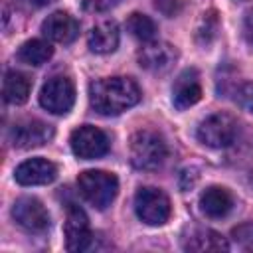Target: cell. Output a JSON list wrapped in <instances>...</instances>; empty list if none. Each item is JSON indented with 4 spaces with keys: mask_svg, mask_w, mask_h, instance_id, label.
Returning <instances> with one entry per match:
<instances>
[{
    "mask_svg": "<svg viewBox=\"0 0 253 253\" xmlns=\"http://www.w3.org/2000/svg\"><path fill=\"white\" fill-rule=\"evenodd\" d=\"M140 101V89L130 77H105L89 85L91 107L105 117L121 115Z\"/></svg>",
    "mask_w": 253,
    "mask_h": 253,
    "instance_id": "cell-1",
    "label": "cell"
},
{
    "mask_svg": "<svg viewBox=\"0 0 253 253\" xmlns=\"http://www.w3.org/2000/svg\"><path fill=\"white\" fill-rule=\"evenodd\" d=\"M166 142L164 138L148 128L136 130L130 136V146H128V156L130 164L138 170H156L162 166L166 158Z\"/></svg>",
    "mask_w": 253,
    "mask_h": 253,
    "instance_id": "cell-2",
    "label": "cell"
},
{
    "mask_svg": "<svg viewBox=\"0 0 253 253\" xmlns=\"http://www.w3.org/2000/svg\"><path fill=\"white\" fill-rule=\"evenodd\" d=\"M79 194L95 210H105L113 204L119 192V180L115 174L105 170H85L77 178Z\"/></svg>",
    "mask_w": 253,
    "mask_h": 253,
    "instance_id": "cell-3",
    "label": "cell"
},
{
    "mask_svg": "<svg viewBox=\"0 0 253 253\" xmlns=\"http://www.w3.org/2000/svg\"><path fill=\"white\" fill-rule=\"evenodd\" d=\"M235 134H237V123L225 113H213V115L206 117L196 130L198 140L210 148L229 146L233 142Z\"/></svg>",
    "mask_w": 253,
    "mask_h": 253,
    "instance_id": "cell-4",
    "label": "cell"
},
{
    "mask_svg": "<svg viewBox=\"0 0 253 253\" xmlns=\"http://www.w3.org/2000/svg\"><path fill=\"white\" fill-rule=\"evenodd\" d=\"M134 211L148 225H162L170 217V200L158 188H140L134 196Z\"/></svg>",
    "mask_w": 253,
    "mask_h": 253,
    "instance_id": "cell-5",
    "label": "cell"
},
{
    "mask_svg": "<svg viewBox=\"0 0 253 253\" xmlns=\"http://www.w3.org/2000/svg\"><path fill=\"white\" fill-rule=\"evenodd\" d=\"M73 103H75V87L71 79L57 75L43 83L40 91V105L45 111L53 115H65L71 111Z\"/></svg>",
    "mask_w": 253,
    "mask_h": 253,
    "instance_id": "cell-6",
    "label": "cell"
},
{
    "mask_svg": "<svg viewBox=\"0 0 253 253\" xmlns=\"http://www.w3.org/2000/svg\"><path fill=\"white\" fill-rule=\"evenodd\" d=\"M69 144H71V150L77 158H83V160H93V158H101L109 152V138L107 134L93 126V125H83L79 128H75L71 132V138H69Z\"/></svg>",
    "mask_w": 253,
    "mask_h": 253,
    "instance_id": "cell-7",
    "label": "cell"
},
{
    "mask_svg": "<svg viewBox=\"0 0 253 253\" xmlns=\"http://www.w3.org/2000/svg\"><path fill=\"white\" fill-rule=\"evenodd\" d=\"M12 217L22 229H26L30 233H43L51 223L47 210L36 198L16 200V204L12 206Z\"/></svg>",
    "mask_w": 253,
    "mask_h": 253,
    "instance_id": "cell-8",
    "label": "cell"
},
{
    "mask_svg": "<svg viewBox=\"0 0 253 253\" xmlns=\"http://www.w3.org/2000/svg\"><path fill=\"white\" fill-rule=\"evenodd\" d=\"M93 233L89 229V219L85 211L79 206L69 204L65 213V247L69 251H85L89 249Z\"/></svg>",
    "mask_w": 253,
    "mask_h": 253,
    "instance_id": "cell-9",
    "label": "cell"
},
{
    "mask_svg": "<svg viewBox=\"0 0 253 253\" xmlns=\"http://www.w3.org/2000/svg\"><path fill=\"white\" fill-rule=\"evenodd\" d=\"M178 59V51L168 42H148L138 51V65L152 73H164L168 71Z\"/></svg>",
    "mask_w": 253,
    "mask_h": 253,
    "instance_id": "cell-10",
    "label": "cell"
},
{
    "mask_svg": "<svg viewBox=\"0 0 253 253\" xmlns=\"http://www.w3.org/2000/svg\"><path fill=\"white\" fill-rule=\"evenodd\" d=\"M53 138V128L42 121H22L10 128V142L16 148L43 146Z\"/></svg>",
    "mask_w": 253,
    "mask_h": 253,
    "instance_id": "cell-11",
    "label": "cell"
},
{
    "mask_svg": "<svg viewBox=\"0 0 253 253\" xmlns=\"http://www.w3.org/2000/svg\"><path fill=\"white\" fill-rule=\"evenodd\" d=\"M57 176V166L45 158H30L24 160L16 172L14 178L22 186H40V184H49Z\"/></svg>",
    "mask_w": 253,
    "mask_h": 253,
    "instance_id": "cell-12",
    "label": "cell"
},
{
    "mask_svg": "<svg viewBox=\"0 0 253 253\" xmlns=\"http://www.w3.org/2000/svg\"><path fill=\"white\" fill-rule=\"evenodd\" d=\"M42 34L57 43H71L79 36V22L67 12H53L42 22Z\"/></svg>",
    "mask_w": 253,
    "mask_h": 253,
    "instance_id": "cell-13",
    "label": "cell"
},
{
    "mask_svg": "<svg viewBox=\"0 0 253 253\" xmlns=\"http://www.w3.org/2000/svg\"><path fill=\"white\" fill-rule=\"evenodd\" d=\"M202 97V85H200V75L196 69H184L172 87V103L176 109L184 111L192 105H196Z\"/></svg>",
    "mask_w": 253,
    "mask_h": 253,
    "instance_id": "cell-14",
    "label": "cell"
},
{
    "mask_svg": "<svg viewBox=\"0 0 253 253\" xmlns=\"http://www.w3.org/2000/svg\"><path fill=\"white\" fill-rule=\"evenodd\" d=\"M200 208H202V211L208 217L219 219V217H225L231 211L233 198H231V194L225 188H221V186H210L200 196Z\"/></svg>",
    "mask_w": 253,
    "mask_h": 253,
    "instance_id": "cell-15",
    "label": "cell"
},
{
    "mask_svg": "<svg viewBox=\"0 0 253 253\" xmlns=\"http://www.w3.org/2000/svg\"><path fill=\"white\" fill-rule=\"evenodd\" d=\"M87 43L95 53H111L119 45V26L113 20H103L91 28Z\"/></svg>",
    "mask_w": 253,
    "mask_h": 253,
    "instance_id": "cell-16",
    "label": "cell"
},
{
    "mask_svg": "<svg viewBox=\"0 0 253 253\" xmlns=\"http://www.w3.org/2000/svg\"><path fill=\"white\" fill-rule=\"evenodd\" d=\"M30 91H32V83L30 79L16 71V69H8L4 73V81H2V95H4V101L6 103H12V105H22L28 101L30 97Z\"/></svg>",
    "mask_w": 253,
    "mask_h": 253,
    "instance_id": "cell-17",
    "label": "cell"
},
{
    "mask_svg": "<svg viewBox=\"0 0 253 253\" xmlns=\"http://www.w3.org/2000/svg\"><path fill=\"white\" fill-rule=\"evenodd\" d=\"M184 249L186 251H227L229 245L223 235H219L213 229H194L186 239H184Z\"/></svg>",
    "mask_w": 253,
    "mask_h": 253,
    "instance_id": "cell-18",
    "label": "cell"
},
{
    "mask_svg": "<svg viewBox=\"0 0 253 253\" xmlns=\"http://www.w3.org/2000/svg\"><path fill=\"white\" fill-rule=\"evenodd\" d=\"M53 53V47L43 40H28L20 45L18 57L28 65H43Z\"/></svg>",
    "mask_w": 253,
    "mask_h": 253,
    "instance_id": "cell-19",
    "label": "cell"
},
{
    "mask_svg": "<svg viewBox=\"0 0 253 253\" xmlns=\"http://www.w3.org/2000/svg\"><path fill=\"white\" fill-rule=\"evenodd\" d=\"M126 30L132 38H136L138 42L142 43H148V42H154L156 40V24L152 18L140 14V12H134L128 16L126 20Z\"/></svg>",
    "mask_w": 253,
    "mask_h": 253,
    "instance_id": "cell-20",
    "label": "cell"
},
{
    "mask_svg": "<svg viewBox=\"0 0 253 253\" xmlns=\"http://www.w3.org/2000/svg\"><path fill=\"white\" fill-rule=\"evenodd\" d=\"M217 30H219V20L215 16V12H206L196 28V40L200 43H210L215 36H217Z\"/></svg>",
    "mask_w": 253,
    "mask_h": 253,
    "instance_id": "cell-21",
    "label": "cell"
},
{
    "mask_svg": "<svg viewBox=\"0 0 253 253\" xmlns=\"http://www.w3.org/2000/svg\"><path fill=\"white\" fill-rule=\"evenodd\" d=\"M235 101L241 109L253 113V83H243L235 89Z\"/></svg>",
    "mask_w": 253,
    "mask_h": 253,
    "instance_id": "cell-22",
    "label": "cell"
},
{
    "mask_svg": "<svg viewBox=\"0 0 253 253\" xmlns=\"http://www.w3.org/2000/svg\"><path fill=\"white\" fill-rule=\"evenodd\" d=\"M121 0H83V8L87 12H107L115 8Z\"/></svg>",
    "mask_w": 253,
    "mask_h": 253,
    "instance_id": "cell-23",
    "label": "cell"
},
{
    "mask_svg": "<svg viewBox=\"0 0 253 253\" xmlns=\"http://www.w3.org/2000/svg\"><path fill=\"white\" fill-rule=\"evenodd\" d=\"M154 4H156V8H158L164 16H168V18L176 16V14L180 12V8H182V2H180V0H154Z\"/></svg>",
    "mask_w": 253,
    "mask_h": 253,
    "instance_id": "cell-24",
    "label": "cell"
},
{
    "mask_svg": "<svg viewBox=\"0 0 253 253\" xmlns=\"http://www.w3.org/2000/svg\"><path fill=\"white\" fill-rule=\"evenodd\" d=\"M198 180V170L196 168H184L180 174V188L182 190H190Z\"/></svg>",
    "mask_w": 253,
    "mask_h": 253,
    "instance_id": "cell-25",
    "label": "cell"
},
{
    "mask_svg": "<svg viewBox=\"0 0 253 253\" xmlns=\"http://www.w3.org/2000/svg\"><path fill=\"white\" fill-rule=\"evenodd\" d=\"M243 36H245L247 43L253 47V10H249L243 18Z\"/></svg>",
    "mask_w": 253,
    "mask_h": 253,
    "instance_id": "cell-26",
    "label": "cell"
},
{
    "mask_svg": "<svg viewBox=\"0 0 253 253\" xmlns=\"http://www.w3.org/2000/svg\"><path fill=\"white\" fill-rule=\"evenodd\" d=\"M24 6H28V8H42V6H45V4H51L53 0H20Z\"/></svg>",
    "mask_w": 253,
    "mask_h": 253,
    "instance_id": "cell-27",
    "label": "cell"
}]
</instances>
